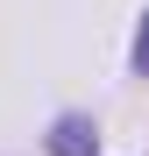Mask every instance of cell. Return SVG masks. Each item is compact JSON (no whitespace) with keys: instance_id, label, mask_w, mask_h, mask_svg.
<instances>
[{"instance_id":"2","label":"cell","mask_w":149,"mask_h":156,"mask_svg":"<svg viewBox=\"0 0 149 156\" xmlns=\"http://www.w3.org/2000/svg\"><path fill=\"white\" fill-rule=\"evenodd\" d=\"M135 64L149 71V21H142V36H135Z\"/></svg>"},{"instance_id":"1","label":"cell","mask_w":149,"mask_h":156,"mask_svg":"<svg viewBox=\"0 0 149 156\" xmlns=\"http://www.w3.org/2000/svg\"><path fill=\"white\" fill-rule=\"evenodd\" d=\"M92 142H99V135H92L85 121H64V128H57V142H50V149H57V156H92Z\"/></svg>"}]
</instances>
